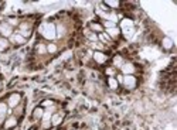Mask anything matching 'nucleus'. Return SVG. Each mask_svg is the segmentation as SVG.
I'll list each match as a JSON object with an SVG mask.
<instances>
[{"instance_id": "1", "label": "nucleus", "mask_w": 177, "mask_h": 130, "mask_svg": "<svg viewBox=\"0 0 177 130\" xmlns=\"http://www.w3.org/2000/svg\"><path fill=\"white\" fill-rule=\"evenodd\" d=\"M40 33H41L47 40L57 38V27L52 24V23H44V24L40 27Z\"/></svg>"}, {"instance_id": "2", "label": "nucleus", "mask_w": 177, "mask_h": 130, "mask_svg": "<svg viewBox=\"0 0 177 130\" xmlns=\"http://www.w3.org/2000/svg\"><path fill=\"white\" fill-rule=\"evenodd\" d=\"M122 31H123L125 37L130 38V37L133 35V33H135V30H133V23H132V21L128 20V18L122 20Z\"/></svg>"}, {"instance_id": "3", "label": "nucleus", "mask_w": 177, "mask_h": 130, "mask_svg": "<svg viewBox=\"0 0 177 130\" xmlns=\"http://www.w3.org/2000/svg\"><path fill=\"white\" fill-rule=\"evenodd\" d=\"M123 85H126V88L132 89L136 86V78L133 75H125L123 77Z\"/></svg>"}, {"instance_id": "4", "label": "nucleus", "mask_w": 177, "mask_h": 130, "mask_svg": "<svg viewBox=\"0 0 177 130\" xmlns=\"http://www.w3.org/2000/svg\"><path fill=\"white\" fill-rule=\"evenodd\" d=\"M10 40L14 42V44H17V45H23V44H26V41H27V40H26L23 35L19 34V33H16V34H11L10 35Z\"/></svg>"}, {"instance_id": "5", "label": "nucleus", "mask_w": 177, "mask_h": 130, "mask_svg": "<svg viewBox=\"0 0 177 130\" xmlns=\"http://www.w3.org/2000/svg\"><path fill=\"white\" fill-rule=\"evenodd\" d=\"M122 72L125 75H130L133 74V71H135V67H133V64L132 62H126V64H122V67H121Z\"/></svg>"}, {"instance_id": "6", "label": "nucleus", "mask_w": 177, "mask_h": 130, "mask_svg": "<svg viewBox=\"0 0 177 130\" xmlns=\"http://www.w3.org/2000/svg\"><path fill=\"white\" fill-rule=\"evenodd\" d=\"M0 33H2L4 37H10V35L13 34V31H11V27L9 24H2V26H0Z\"/></svg>"}, {"instance_id": "7", "label": "nucleus", "mask_w": 177, "mask_h": 130, "mask_svg": "<svg viewBox=\"0 0 177 130\" xmlns=\"http://www.w3.org/2000/svg\"><path fill=\"white\" fill-rule=\"evenodd\" d=\"M19 102H20V96L19 95H11L9 98V106L10 108H14L16 105H19Z\"/></svg>"}, {"instance_id": "8", "label": "nucleus", "mask_w": 177, "mask_h": 130, "mask_svg": "<svg viewBox=\"0 0 177 130\" xmlns=\"http://www.w3.org/2000/svg\"><path fill=\"white\" fill-rule=\"evenodd\" d=\"M61 122H63V119H61V115H52V116H51V123L54 124V126L60 124Z\"/></svg>"}, {"instance_id": "9", "label": "nucleus", "mask_w": 177, "mask_h": 130, "mask_svg": "<svg viewBox=\"0 0 177 130\" xmlns=\"http://www.w3.org/2000/svg\"><path fill=\"white\" fill-rule=\"evenodd\" d=\"M6 113H7V105L3 102H0V119H3L6 116Z\"/></svg>"}, {"instance_id": "10", "label": "nucleus", "mask_w": 177, "mask_h": 130, "mask_svg": "<svg viewBox=\"0 0 177 130\" xmlns=\"http://www.w3.org/2000/svg\"><path fill=\"white\" fill-rule=\"evenodd\" d=\"M94 58L98 61V62H101V64L106 61V57H105L102 53H95V54H94Z\"/></svg>"}, {"instance_id": "11", "label": "nucleus", "mask_w": 177, "mask_h": 130, "mask_svg": "<svg viewBox=\"0 0 177 130\" xmlns=\"http://www.w3.org/2000/svg\"><path fill=\"white\" fill-rule=\"evenodd\" d=\"M108 85H109V88L111 89H116L118 88V81H116V79H115V78H109V79H108Z\"/></svg>"}, {"instance_id": "12", "label": "nucleus", "mask_w": 177, "mask_h": 130, "mask_svg": "<svg viewBox=\"0 0 177 130\" xmlns=\"http://www.w3.org/2000/svg\"><path fill=\"white\" fill-rule=\"evenodd\" d=\"M16 123H17V122H16V119H14V117H10V119H9V120L6 122L4 127H6V129H11V127L16 126Z\"/></svg>"}, {"instance_id": "13", "label": "nucleus", "mask_w": 177, "mask_h": 130, "mask_svg": "<svg viewBox=\"0 0 177 130\" xmlns=\"http://www.w3.org/2000/svg\"><path fill=\"white\" fill-rule=\"evenodd\" d=\"M43 113H44V110H43L41 108H37V109L34 110V117H35V119H41Z\"/></svg>"}, {"instance_id": "14", "label": "nucleus", "mask_w": 177, "mask_h": 130, "mask_svg": "<svg viewBox=\"0 0 177 130\" xmlns=\"http://www.w3.org/2000/svg\"><path fill=\"white\" fill-rule=\"evenodd\" d=\"M163 47L164 48H171L173 47V42H171L170 38H164L163 40Z\"/></svg>"}, {"instance_id": "15", "label": "nucleus", "mask_w": 177, "mask_h": 130, "mask_svg": "<svg viewBox=\"0 0 177 130\" xmlns=\"http://www.w3.org/2000/svg\"><path fill=\"white\" fill-rule=\"evenodd\" d=\"M99 38H101V41H104V42H108L109 40H111V37L108 34H105V33H99Z\"/></svg>"}, {"instance_id": "16", "label": "nucleus", "mask_w": 177, "mask_h": 130, "mask_svg": "<svg viewBox=\"0 0 177 130\" xmlns=\"http://www.w3.org/2000/svg\"><path fill=\"white\" fill-rule=\"evenodd\" d=\"M47 51H48V53H56V51H57V45H56V44H52V42H50L48 45H47Z\"/></svg>"}, {"instance_id": "17", "label": "nucleus", "mask_w": 177, "mask_h": 130, "mask_svg": "<svg viewBox=\"0 0 177 130\" xmlns=\"http://www.w3.org/2000/svg\"><path fill=\"white\" fill-rule=\"evenodd\" d=\"M104 26H105V28H106V30H111V28L116 27V26H115V23H112V21H108V20L104 23Z\"/></svg>"}, {"instance_id": "18", "label": "nucleus", "mask_w": 177, "mask_h": 130, "mask_svg": "<svg viewBox=\"0 0 177 130\" xmlns=\"http://www.w3.org/2000/svg\"><path fill=\"white\" fill-rule=\"evenodd\" d=\"M91 27H92V30H94V31L102 33V27L99 24H97V23H92V24H91Z\"/></svg>"}, {"instance_id": "19", "label": "nucleus", "mask_w": 177, "mask_h": 130, "mask_svg": "<svg viewBox=\"0 0 177 130\" xmlns=\"http://www.w3.org/2000/svg\"><path fill=\"white\" fill-rule=\"evenodd\" d=\"M105 4H108V6H111V7H118L119 6V2H112V0H108V2H105Z\"/></svg>"}, {"instance_id": "20", "label": "nucleus", "mask_w": 177, "mask_h": 130, "mask_svg": "<svg viewBox=\"0 0 177 130\" xmlns=\"http://www.w3.org/2000/svg\"><path fill=\"white\" fill-rule=\"evenodd\" d=\"M115 65H116V67H122V58L121 57H115Z\"/></svg>"}, {"instance_id": "21", "label": "nucleus", "mask_w": 177, "mask_h": 130, "mask_svg": "<svg viewBox=\"0 0 177 130\" xmlns=\"http://www.w3.org/2000/svg\"><path fill=\"white\" fill-rule=\"evenodd\" d=\"M37 49H38V53H40V54H43V53H45V49H47V47H45L44 44H40V45L37 47Z\"/></svg>"}, {"instance_id": "22", "label": "nucleus", "mask_w": 177, "mask_h": 130, "mask_svg": "<svg viewBox=\"0 0 177 130\" xmlns=\"http://www.w3.org/2000/svg\"><path fill=\"white\" fill-rule=\"evenodd\" d=\"M108 33H109V34H112V35H118L119 30H118L116 27H115V28H111V30H108Z\"/></svg>"}, {"instance_id": "23", "label": "nucleus", "mask_w": 177, "mask_h": 130, "mask_svg": "<svg viewBox=\"0 0 177 130\" xmlns=\"http://www.w3.org/2000/svg\"><path fill=\"white\" fill-rule=\"evenodd\" d=\"M116 81H118V84H123V75H118Z\"/></svg>"}, {"instance_id": "24", "label": "nucleus", "mask_w": 177, "mask_h": 130, "mask_svg": "<svg viewBox=\"0 0 177 130\" xmlns=\"http://www.w3.org/2000/svg\"><path fill=\"white\" fill-rule=\"evenodd\" d=\"M89 38H91V41H98V37L95 34H89Z\"/></svg>"}, {"instance_id": "25", "label": "nucleus", "mask_w": 177, "mask_h": 130, "mask_svg": "<svg viewBox=\"0 0 177 130\" xmlns=\"http://www.w3.org/2000/svg\"><path fill=\"white\" fill-rule=\"evenodd\" d=\"M3 47H6V41L2 40V41H0V48H3Z\"/></svg>"}]
</instances>
